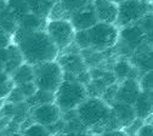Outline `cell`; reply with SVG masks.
<instances>
[{
    "mask_svg": "<svg viewBox=\"0 0 153 136\" xmlns=\"http://www.w3.org/2000/svg\"><path fill=\"white\" fill-rule=\"evenodd\" d=\"M53 95V102L59 106L62 113L75 109L89 96L86 86L78 80H75V78L74 79H66L65 78Z\"/></svg>",
    "mask_w": 153,
    "mask_h": 136,
    "instance_id": "obj_3",
    "label": "cell"
},
{
    "mask_svg": "<svg viewBox=\"0 0 153 136\" xmlns=\"http://www.w3.org/2000/svg\"><path fill=\"white\" fill-rule=\"evenodd\" d=\"M9 136H23V134H22V132H12V134L9 135Z\"/></svg>",
    "mask_w": 153,
    "mask_h": 136,
    "instance_id": "obj_36",
    "label": "cell"
},
{
    "mask_svg": "<svg viewBox=\"0 0 153 136\" xmlns=\"http://www.w3.org/2000/svg\"><path fill=\"white\" fill-rule=\"evenodd\" d=\"M92 9L99 22L116 25L118 17V4L113 0H92Z\"/></svg>",
    "mask_w": 153,
    "mask_h": 136,
    "instance_id": "obj_10",
    "label": "cell"
},
{
    "mask_svg": "<svg viewBox=\"0 0 153 136\" xmlns=\"http://www.w3.org/2000/svg\"><path fill=\"white\" fill-rule=\"evenodd\" d=\"M90 48L96 51H103L116 46L119 42L118 26L113 23L97 22L89 29H86Z\"/></svg>",
    "mask_w": 153,
    "mask_h": 136,
    "instance_id": "obj_5",
    "label": "cell"
},
{
    "mask_svg": "<svg viewBox=\"0 0 153 136\" xmlns=\"http://www.w3.org/2000/svg\"><path fill=\"white\" fill-rule=\"evenodd\" d=\"M0 61L4 65V72L7 74H11L18 66L25 62L20 49L13 43H11L7 48L0 50Z\"/></svg>",
    "mask_w": 153,
    "mask_h": 136,
    "instance_id": "obj_12",
    "label": "cell"
},
{
    "mask_svg": "<svg viewBox=\"0 0 153 136\" xmlns=\"http://www.w3.org/2000/svg\"><path fill=\"white\" fill-rule=\"evenodd\" d=\"M79 49H89L90 48V42H89V36L88 32L85 30H75L74 35V42H73Z\"/></svg>",
    "mask_w": 153,
    "mask_h": 136,
    "instance_id": "obj_28",
    "label": "cell"
},
{
    "mask_svg": "<svg viewBox=\"0 0 153 136\" xmlns=\"http://www.w3.org/2000/svg\"><path fill=\"white\" fill-rule=\"evenodd\" d=\"M29 109L34 123L42 124L44 126H50L62 118V112L55 102L43 103Z\"/></svg>",
    "mask_w": 153,
    "mask_h": 136,
    "instance_id": "obj_8",
    "label": "cell"
},
{
    "mask_svg": "<svg viewBox=\"0 0 153 136\" xmlns=\"http://www.w3.org/2000/svg\"><path fill=\"white\" fill-rule=\"evenodd\" d=\"M9 103H13V105H21V103H25L26 101V97L23 96V94L21 92V90L18 89L16 85L12 88V90L9 92V95L6 96L5 99Z\"/></svg>",
    "mask_w": 153,
    "mask_h": 136,
    "instance_id": "obj_29",
    "label": "cell"
},
{
    "mask_svg": "<svg viewBox=\"0 0 153 136\" xmlns=\"http://www.w3.org/2000/svg\"><path fill=\"white\" fill-rule=\"evenodd\" d=\"M142 89H153V71H149L146 73V75L140 80Z\"/></svg>",
    "mask_w": 153,
    "mask_h": 136,
    "instance_id": "obj_31",
    "label": "cell"
},
{
    "mask_svg": "<svg viewBox=\"0 0 153 136\" xmlns=\"http://www.w3.org/2000/svg\"><path fill=\"white\" fill-rule=\"evenodd\" d=\"M18 89L21 90V92L23 94V96L26 97V99H28V97L33 96L35 94V91L38 90L36 85L34 82H28V83H23V84H20V85H16Z\"/></svg>",
    "mask_w": 153,
    "mask_h": 136,
    "instance_id": "obj_30",
    "label": "cell"
},
{
    "mask_svg": "<svg viewBox=\"0 0 153 136\" xmlns=\"http://www.w3.org/2000/svg\"><path fill=\"white\" fill-rule=\"evenodd\" d=\"M136 25L143 34L145 44L153 45V12H147L143 15L136 22Z\"/></svg>",
    "mask_w": 153,
    "mask_h": 136,
    "instance_id": "obj_21",
    "label": "cell"
},
{
    "mask_svg": "<svg viewBox=\"0 0 153 136\" xmlns=\"http://www.w3.org/2000/svg\"><path fill=\"white\" fill-rule=\"evenodd\" d=\"M18 23L11 12L5 6V0H0V28L5 30L7 34L12 35L17 29Z\"/></svg>",
    "mask_w": 153,
    "mask_h": 136,
    "instance_id": "obj_19",
    "label": "cell"
},
{
    "mask_svg": "<svg viewBox=\"0 0 153 136\" xmlns=\"http://www.w3.org/2000/svg\"><path fill=\"white\" fill-rule=\"evenodd\" d=\"M132 106L136 118L142 120L149 118L153 114V89H143Z\"/></svg>",
    "mask_w": 153,
    "mask_h": 136,
    "instance_id": "obj_15",
    "label": "cell"
},
{
    "mask_svg": "<svg viewBox=\"0 0 153 136\" xmlns=\"http://www.w3.org/2000/svg\"><path fill=\"white\" fill-rule=\"evenodd\" d=\"M119 39H122L129 48L134 50H137L139 48L146 45L143 34L136 23L122 27V30H119Z\"/></svg>",
    "mask_w": 153,
    "mask_h": 136,
    "instance_id": "obj_16",
    "label": "cell"
},
{
    "mask_svg": "<svg viewBox=\"0 0 153 136\" xmlns=\"http://www.w3.org/2000/svg\"><path fill=\"white\" fill-rule=\"evenodd\" d=\"M45 32L60 51L69 48L74 42L75 29L67 18H51L48 21Z\"/></svg>",
    "mask_w": 153,
    "mask_h": 136,
    "instance_id": "obj_6",
    "label": "cell"
},
{
    "mask_svg": "<svg viewBox=\"0 0 153 136\" xmlns=\"http://www.w3.org/2000/svg\"><path fill=\"white\" fill-rule=\"evenodd\" d=\"M113 1H116L117 4H119V3H122V1H124V0H113Z\"/></svg>",
    "mask_w": 153,
    "mask_h": 136,
    "instance_id": "obj_37",
    "label": "cell"
},
{
    "mask_svg": "<svg viewBox=\"0 0 153 136\" xmlns=\"http://www.w3.org/2000/svg\"><path fill=\"white\" fill-rule=\"evenodd\" d=\"M151 12V4L145 0H124L118 4V17L116 26L125 27L136 23L139 19Z\"/></svg>",
    "mask_w": 153,
    "mask_h": 136,
    "instance_id": "obj_7",
    "label": "cell"
},
{
    "mask_svg": "<svg viewBox=\"0 0 153 136\" xmlns=\"http://www.w3.org/2000/svg\"><path fill=\"white\" fill-rule=\"evenodd\" d=\"M71 23L73 25L75 30H85L92 27L94 25H96L99 22V19L95 15V11L92 9V5L90 6H83L78 10L73 11L71 18Z\"/></svg>",
    "mask_w": 153,
    "mask_h": 136,
    "instance_id": "obj_11",
    "label": "cell"
},
{
    "mask_svg": "<svg viewBox=\"0 0 153 136\" xmlns=\"http://www.w3.org/2000/svg\"><path fill=\"white\" fill-rule=\"evenodd\" d=\"M76 117L85 129L100 130L101 132L108 130L120 129L116 117L112 112L111 105L103 101L101 97L91 96L75 108Z\"/></svg>",
    "mask_w": 153,
    "mask_h": 136,
    "instance_id": "obj_2",
    "label": "cell"
},
{
    "mask_svg": "<svg viewBox=\"0 0 153 136\" xmlns=\"http://www.w3.org/2000/svg\"><path fill=\"white\" fill-rule=\"evenodd\" d=\"M13 86L15 84L11 79V75L6 72H0V99L5 100Z\"/></svg>",
    "mask_w": 153,
    "mask_h": 136,
    "instance_id": "obj_26",
    "label": "cell"
},
{
    "mask_svg": "<svg viewBox=\"0 0 153 136\" xmlns=\"http://www.w3.org/2000/svg\"><path fill=\"white\" fill-rule=\"evenodd\" d=\"M99 136H128L126 132L123 129H116V130H108L101 132Z\"/></svg>",
    "mask_w": 153,
    "mask_h": 136,
    "instance_id": "obj_34",
    "label": "cell"
},
{
    "mask_svg": "<svg viewBox=\"0 0 153 136\" xmlns=\"http://www.w3.org/2000/svg\"><path fill=\"white\" fill-rule=\"evenodd\" d=\"M59 136H94L90 134H85V132H67L63 135H59Z\"/></svg>",
    "mask_w": 153,
    "mask_h": 136,
    "instance_id": "obj_35",
    "label": "cell"
},
{
    "mask_svg": "<svg viewBox=\"0 0 153 136\" xmlns=\"http://www.w3.org/2000/svg\"><path fill=\"white\" fill-rule=\"evenodd\" d=\"M142 90L143 89L137 78H128V79H124L118 84L114 101L134 105Z\"/></svg>",
    "mask_w": 153,
    "mask_h": 136,
    "instance_id": "obj_9",
    "label": "cell"
},
{
    "mask_svg": "<svg viewBox=\"0 0 153 136\" xmlns=\"http://www.w3.org/2000/svg\"><path fill=\"white\" fill-rule=\"evenodd\" d=\"M5 6L11 12V15L15 17L17 23L20 22L27 13L30 12L26 0H5Z\"/></svg>",
    "mask_w": 153,
    "mask_h": 136,
    "instance_id": "obj_22",
    "label": "cell"
},
{
    "mask_svg": "<svg viewBox=\"0 0 153 136\" xmlns=\"http://www.w3.org/2000/svg\"><path fill=\"white\" fill-rule=\"evenodd\" d=\"M111 107H112V112H113L114 117H116L120 129L128 128L136 119V113H135V109H134L132 105L114 101L111 105Z\"/></svg>",
    "mask_w": 153,
    "mask_h": 136,
    "instance_id": "obj_14",
    "label": "cell"
},
{
    "mask_svg": "<svg viewBox=\"0 0 153 136\" xmlns=\"http://www.w3.org/2000/svg\"><path fill=\"white\" fill-rule=\"evenodd\" d=\"M33 69L34 83L38 89L43 91L55 94L65 79V72L57 60L35 65L33 66Z\"/></svg>",
    "mask_w": 153,
    "mask_h": 136,
    "instance_id": "obj_4",
    "label": "cell"
},
{
    "mask_svg": "<svg viewBox=\"0 0 153 136\" xmlns=\"http://www.w3.org/2000/svg\"><path fill=\"white\" fill-rule=\"evenodd\" d=\"M23 136H52L49 129L42 124L33 123L23 130Z\"/></svg>",
    "mask_w": 153,
    "mask_h": 136,
    "instance_id": "obj_27",
    "label": "cell"
},
{
    "mask_svg": "<svg viewBox=\"0 0 153 136\" xmlns=\"http://www.w3.org/2000/svg\"><path fill=\"white\" fill-rule=\"evenodd\" d=\"M53 101H55V95L53 94L38 89L33 96L26 99L25 103L28 106V108H32V107H35V106H39V105H43V103H50V102H53Z\"/></svg>",
    "mask_w": 153,
    "mask_h": 136,
    "instance_id": "obj_24",
    "label": "cell"
},
{
    "mask_svg": "<svg viewBox=\"0 0 153 136\" xmlns=\"http://www.w3.org/2000/svg\"><path fill=\"white\" fill-rule=\"evenodd\" d=\"M137 68H134V63L129 62V61H125V60H122V61H118L113 67V74L116 77V79L118 80H124V79H128V78H135L131 73L134 71H136Z\"/></svg>",
    "mask_w": 153,
    "mask_h": 136,
    "instance_id": "obj_23",
    "label": "cell"
},
{
    "mask_svg": "<svg viewBox=\"0 0 153 136\" xmlns=\"http://www.w3.org/2000/svg\"><path fill=\"white\" fill-rule=\"evenodd\" d=\"M11 35L7 34L5 30H3L0 28V50H3L5 48H7L11 44Z\"/></svg>",
    "mask_w": 153,
    "mask_h": 136,
    "instance_id": "obj_32",
    "label": "cell"
},
{
    "mask_svg": "<svg viewBox=\"0 0 153 136\" xmlns=\"http://www.w3.org/2000/svg\"><path fill=\"white\" fill-rule=\"evenodd\" d=\"M48 23V18L40 17L35 13H27L20 22H18V28H21L26 32H36V30H45Z\"/></svg>",
    "mask_w": 153,
    "mask_h": 136,
    "instance_id": "obj_17",
    "label": "cell"
},
{
    "mask_svg": "<svg viewBox=\"0 0 153 136\" xmlns=\"http://www.w3.org/2000/svg\"><path fill=\"white\" fill-rule=\"evenodd\" d=\"M59 63L61 65L65 74H69V75H74V77L84 71H88L86 62L79 54L62 55L59 60Z\"/></svg>",
    "mask_w": 153,
    "mask_h": 136,
    "instance_id": "obj_13",
    "label": "cell"
},
{
    "mask_svg": "<svg viewBox=\"0 0 153 136\" xmlns=\"http://www.w3.org/2000/svg\"><path fill=\"white\" fill-rule=\"evenodd\" d=\"M11 42L18 46L25 62L32 66L57 60L60 55V50L45 30L26 32L17 27Z\"/></svg>",
    "mask_w": 153,
    "mask_h": 136,
    "instance_id": "obj_1",
    "label": "cell"
},
{
    "mask_svg": "<svg viewBox=\"0 0 153 136\" xmlns=\"http://www.w3.org/2000/svg\"><path fill=\"white\" fill-rule=\"evenodd\" d=\"M134 63L136 65L137 69H143L146 72L153 71V50H148L146 52H140V55L134 58Z\"/></svg>",
    "mask_w": 153,
    "mask_h": 136,
    "instance_id": "obj_25",
    "label": "cell"
},
{
    "mask_svg": "<svg viewBox=\"0 0 153 136\" xmlns=\"http://www.w3.org/2000/svg\"><path fill=\"white\" fill-rule=\"evenodd\" d=\"M28 9L32 13H35L40 17L49 18L53 9V3L51 0H26Z\"/></svg>",
    "mask_w": 153,
    "mask_h": 136,
    "instance_id": "obj_20",
    "label": "cell"
},
{
    "mask_svg": "<svg viewBox=\"0 0 153 136\" xmlns=\"http://www.w3.org/2000/svg\"><path fill=\"white\" fill-rule=\"evenodd\" d=\"M136 136H153V124H142L139 128Z\"/></svg>",
    "mask_w": 153,
    "mask_h": 136,
    "instance_id": "obj_33",
    "label": "cell"
},
{
    "mask_svg": "<svg viewBox=\"0 0 153 136\" xmlns=\"http://www.w3.org/2000/svg\"><path fill=\"white\" fill-rule=\"evenodd\" d=\"M11 79L15 85H20L28 82H34V69L32 65L23 62L21 66H18L11 74Z\"/></svg>",
    "mask_w": 153,
    "mask_h": 136,
    "instance_id": "obj_18",
    "label": "cell"
}]
</instances>
